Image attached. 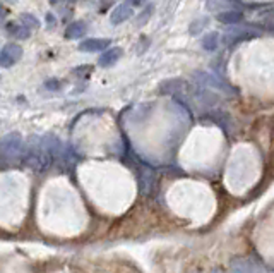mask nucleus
I'll list each match as a JSON object with an SVG mask.
<instances>
[{
	"mask_svg": "<svg viewBox=\"0 0 274 273\" xmlns=\"http://www.w3.org/2000/svg\"><path fill=\"white\" fill-rule=\"evenodd\" d=\"M50 2H51V4H57V2H59V0H50Z\"/></svg>",
	"mask_w": 274,
	"mask_h": 273,
	"instance_id": "23",
	"label": "nucleus"
},
{
	"mask_svg": "<svg viewBox=\"0 0 274 273\" xmlns=\"http://www.w3.org/2000/svg\"><path fill=\"white\" fill-rule=\"evenodd\" d=\"M259 36V31L249 30V28H240L237 24H233L230 31H226L223 35V41L226 45H237L240 41H247Z\"/></svg>",
	"mask_w": 274,
	"mask_h": 273,
	"instance_id": "3",
	"label": "nucleus"
},
{
	"mask_svg": "<svg viewBox=\"0 0 274 273\" xmlns=\"http://www.w3.org/2000/svg\"><path fill=\"white\" fill-rule=\"evenodd\" d=\"M110 43H112L110 38H91V40H84L83 43L79 45V50L81 52H100V50H105Z\"/></svg>",
	"mask_w": 274,
	"mask_h": 273,
	"instance_id": "6",
	"label": "nucleus"
},
{
	"mask_svg": "<svg viewBox=\"0 0 274 273\" xmlns=\"http://www.w3.org/2000/svg\"><path fill=\"white\" fill-rule=\"evenodd\" d=\"M7 16V9L2 6V4H0V19H4V17Z\"/></svg>",
	"mask_w": 274,
	"mask_h": 273,
	"instance_id": "22",
	"label": "nucleus"
},
{
	"mask_svg": "<svg viewBox=\"0 0 274 273\" xmlns=\"http://www.w3.org/2000/svg\"><path fill=\"white\" fill-rule=\"evenodd\" d=\"M0 65H2V67H9V65H12V62L4 54H0Z\"/></svg>",
	"mask_w": 274,
	"mask_h": 273,
	"instance_id": "20",
	"label": "nucleus"
},
{
	"mask_svg": "<svg viewBox=\"0 0 274 273\" xmlns=\"http://www.w3.org/2000/svg\"><path fill=\"white\" fill-rule=\"evenodd\" d=\"M122 57V48H110L100 57V65L101 67H112L120 60Z\"/></svg>",
	"mask_w": 274,
	"mask_h": 273,
	"instance_id": "8",
	"label": "nucleus"
},
{
	"mask_svg": "<svg viewBox=\"0 0 274 273\" xmlns=\"http://www.w3.org/2000/svg\"><path fill=\"white\" fill-rule=\"evenodd\" d=\"M182 88H183V81H180V79H170V81L159 84V91L161 93H175V91H180Z\"/></svg>",
	"mask_w": 274,
	"mask_h": 273,
	"instance_id": "13",
	"label": "nucleus"
},
{
	"mask_svg": "<svg viewBox=\"0 0 274 273\" xmlns=\"http://www.w3.org/2000/svg\"><path fill=\"white\" fill-rule=\"evenodd\" d=\"M243 19V14L240 11H225L218 14V21L223 22V24L233 26V24H240Z\"/></svg>",
	"mask_w": 274,
	"mask_h": 273,
	"instance_id": "9",
	"label": "nucleus"
},
{
	"mask_svg": "<svg viewBox=\"0 0 274 273\" xmlns=\"http://www.w3.org/2000/svg\"><path fill=\"white\" fill-rule=\"evenodd\" d=\"M218 45H220V35L218 33H207V35L202 38V48L204 50H216L218 48Z\"/></svg>",
	"mask_w": 274,
	"mask_h": 273,
	"instance_id": "12",
	"label": "nucleus"
},
{
	"mask_svg": "<svg viewBox=\"0 0 274 273\" xmlns=\"http://www.w3.org/2000/svg\"><path fill=\"white\" fill-rule=\"evenodd\" d=\"M272 273H274V270H272Z\"/></svg>",
	"mask_w": 274,
	"mask_h": 273,
	"instance_id": "26",
	"label": "nucleus"
},
{
	"mask_svg": "<svg viewBox=\"0 0 274 273\" xmlns=\"http://www.w3.org/2000/svg\"><path fill=\"white\" fill-rule=\"evenodd\" d=\"M252 24H256L259 30L269 31L274 35V11L272 9H264V11L259 14V19L252 21Z\"/></svg>",
	"mask_w": 274,
	"mask_h": 273,
	"instance_id": "4",
	"label": "nucleus"
},
{
	"mask_svg": "<svg viewBox=\"0 0 274 273\" xmlns=\"http://www.w3.org/2000/svg\"><path fill=\"white\" fill-rule=\"evenodd\" d=\"M206 24H207V21H206V19H201V21H197L196 24H192V26H190V33H192V35H196L197 28H204Z\"/></svg>",
	"mask_w": 274,
	"mask_h": 273,
	"instance_id": "17",
	"label": "nucleus"
},
{
	"mask_svg": "<svg viewBox=\"0 0 274 273\" xmlns=\"http://www.w3.org/2000/svg\"><path fill=\"white\" fill-rule=\"evenodd\" d=\"M22 146H24V141H22V136L19 133L4 136L0 139V167L12 165L14 162L21 160Z\"/></svg>",
	"mask_w": 274,
	"mask_h": 273,
	"instance_id": "2",
	"label": "nucleus"
},
{
	"mask_svg": "<svg viewBox=\"0 0 274 273\" xmlns=\"http://www.w3.org/2000/svg\"><path fill=\"white\" fill-rule=\"evenodd\" d=\"M212 273H221L220 270H214V271H212Z\"/></svg>",
	"mask_w": 274,
	"mask_h": 273,
	"instance_id": "24",
	"label": "nucleus"
},
{
	"mask_svg": "<svg viewBox=\"0 0 274 273\" xmlns=\"http://www.w3.org/2000/svg\"><path fill=\"white\" fill-rule=\"evenodd\" d=\"M134 16V7H130L129 4H120L119 7H115V11L112 12L110 21L112 24H120V22H125L127 19Z\"/></svg>",
	"mask_w": 274,
	"mask_h": 273,
	"instance_id": "5",
	"label": "nucleus"
},
{
	"mask_svg": "<svg viewBox=\"0 0 274 273\" xmlns=\"http://www.w3.org/2000/svg\"><path fill=\"white\" fill-rule=\"evenodd\" d=\"M19 22H21L22 26H26L28 30H38L40 28V22L33 14H22L21 17H19Z\"/></svg>",
	"mask_w": 274,
	"mask_h": 273,
	"instance_id": "14",
	"label": "nucleus"
},
{
	"mask_svg": "<svg viewBox=\"0 0 274 273\" xmlns=\"http://www.w3.org/2000/svg\"><path fill=\"white\" fill-rule=\"evenodd\" d=\"M146 2H148V0H127V4H129L130 7H143Z\"/></svg>",
	"mask_w": 274,
	"mask_h": 273,
	"instance_id": "19",
	"label": "nucleus"
},
{
	"mask_svg": "<svg viewBox=\"0 0 274 273\" xmlns=\"http://www.w3.org/2000/svg\"><path fill=\"white\" fill-rule=\"evenodd\" d=\"M69 2H75V0H69Z\"/></svg>",
	"mask_w": 274,
	"mask_h": 273,
	"instance_id": "25",
	"label": "nucleus"
},
{
	"mask_svg": "<svg viewBox=\"0 0 274 273\" xmlns=\"http://www.w3.org/2000/svg\"><path fill=\"white\" fill-rule=\"evenodd\" d=\"M231 273H250V268L245 261L238 260L233 263V268H231Z\"/></svg>",
	"mask_w": 274,
	"mask_h": 273,
	"instance_id": "15",
	"label": "nucleus"
},
{
	"mask_svg": "<svg viewBox=\"0 0 274 273\" xmlns=\"http://www.w3.org/2000/svg\"><path fill=\"white\" fill-rule=\"evenodd\" d=\"M113 2H117V0H103V2H101V4H103V6H101V11H103V9H108Z\"/></svg>",
	"mask_w": 274,
	"mask_h": 273,
	"instance_id": "21",
	"label": "nucleus"
},
{
	"mask_svg": "<svg viewBox=\"0 0 274 273\" xmlns=\"http://www.w3.org/2000/svg\"><path fill=\"white\" fill-rule=\"evenodd\" d=\"M7 31L11 33L12 36H16L19 40H28L31 36V31L28 30L26 26H22L21 22H9Z\"/></svg>",
	"mask_w": 274,
	"mask_h": 273,
	"instance_id": "10",
	"label": "nucleus"
},
{
	"mask_svg": "<svg viewBox=\"0 0 274 273\" xmlns=\"http://www.w3.org/2000/svg\"><path fill=\"white\" fill-rule=\"evenodd\" d=\"M46 89H60V83L57 79H51V81H46L45 83Z\"/></svg>",
	"mask_w": 274,
	"mask_h": 273,
	"instance_id": "18",
	"label": "nucleus"
},
{
	"mask_svg": "<svg viewBox=\"0 0 274 273\" xmlns=\"http://www.w3.org/2000/svg\"><path fill=\"white\" fill-rule=\"evenodd\" d=\"M91 72H93V65H81V67H75L74 69L75 76H81V78H86Z\"/></svg>",
	"mask_w": 274,
	"mask_h": 273,
	"instance_id": "16",
	"label": "nucleus"
},
{
	"mask_svg": "<svg viewBox=\"0 0 274 273\" xmlns=\"http://www.w3.org/2000/svg\"><path fill=\"white\" fill-rule=\"evenodd\" d=\"M2 54L14 64L22 57V48H21V45H17V43H9V45H6V48L2 50Z\"/></svg>",
	"mask_w": 274,
	"mask_h": 273,
	"instance_id": "11",
	"label": "nucleus"
},
{
	"mask_svg": "<svg viewBox=\"0 0 274 273\" xmlns=\"http://www.w3.org/2000/svg\"><path fill=\"white\" fill-rule=\"evenodd\" d=\"M21 160L26 167H30L35 172H43L45 168L50 167V162L45 155L43 144H41V138L38 136H31L26 141V144L22 146Z\"/></svg>",
	"mask_w": 274,
	"mask_h": 273,
	"instance_id": "1",
	"label": "nucleus"
},
{
	"mask_svg": "<svg viewBox=\"0 0 274 273\" xmlns=\"http://www.w3.org/2000/svg\"><path fill=\"white\" fill-rule=\"evenodd\" d=\"M88 33V26L84 21H74L70 22V24L65 28V38L67 40H75V38H81Z\"/></svg>",
	"mask_w": 274,
	"mask_h": 273,
	"instance_id": "7",
	"label": "nucleus"
}]
</instances>
